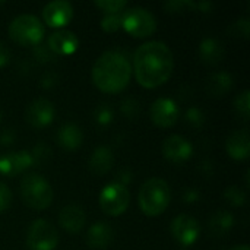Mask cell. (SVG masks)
Masks as SVG:
<instances>
[{
  "mask_svg": "<svg viewBox=\"0 0 250 250\" xmlns=\"http://www.w3.org/2000/svg\"><path fill=\"white\" fill-rule=\"evenodd\" d=\"M113 119H114V110H113V107L110 104L103 103V104L95 107V110H94V120H95V123L98 126L105 127V126H108L113 122Z\"/></svg>",
  "mask_w": 250,
  "mask_h": 250,
  "instance_id": "d4e9b609",
  "label": "cell"
},
{
  "mask_svg": "<svg viewBox=\"0 0 250 250\" xmlns=\"http://www.w3.org/2000/svg\"><path fill=\"white\" fill-rule=\"evenodd\" d=\"M113 164H114L113 151L105 145L97 146L88 161V167L95 176H105L111 170Z\"/></svg>",
  "mask_w": 250,
  "mask_h": 250,
  "instance_id": "ffe728a7",
  "label": "cell"
},
{
  "mask_svg": "<svg viewBox=\"0 0 250 250\" xmlns=\"http://www.w3.org/2000/svg\"><path fill=\"white\" fill-rule=\"evenodd\" d=\"M54 104L44 97H38L28 104L25 110V120L29 126L35 129H42L51 125V122L54 120Z\"/></svg>",
  "mask_w": 250,
  "mask_h": 250,
  "instance_id": "8fae6325",
  "label": "cell"
},
{
  "mask_svg": "<svg viewBox=\"0 0 250 250\" xmlns=\"http://www.w3.org/2000/svg\"><path fill=\"white\" fill-rule=\"evenodd\" d=\"M12 204V192L7 188V185H4L3 182H0V212L6 211Z\"/></svg>",
  "mask_w": 250,
  "mask_h": 250,
  "instance_id": "e575fe53",
  "label": "cell"
},
{
  "mask_svg": "<svg viewBox=\"0 0 250 250\" xmlns=\"http://www.w3.org/2000/svg\"><path fill=\"white\" fill-rule=\"evenodd\" d=\"M86 223V214L83 208L78 204H69L60 209L59 214V224L63 230L70 234H78L82 231Z\"/></svg>",
  "mask_w": 250,
  "mask_h": 250,
  "instance_id": "2e32d148",
  "label": "cell"
},
{
  "mask_svg": "<svg viewBox=\"0 0 250 250\" xmlns=\"http://www.w3.org/2000/svg\"><path fill=\"white\" fill-rule=\"evenodd\" d=\"M32 53H34V57L38 60V62H41V63H45V62H50L51 59H53V53L50 51V48L47 47V44L44 45V44H37L35 47H34V50H32Z\"/></svg>",
  "mask_w": 250,
  "mask_h": 250,
  "instance_id": "836d02e7",
  "label": "cell"
},
{
  "mask_svg": "<svg viewBox=\"0 0 250 250\" xmlns=\"http://www.w3.org/2000/svg\"><path fill=\"white\" fill-rule=\"evenodd\" d=\"M12 59V53H10V48L0 41V67H4Z\"/></svg>",
  "mask_w": 250,
  "mask_h": 250,
  "instance_id": "74e56055",
  "label": "cell"
},
{
  "mask_svg": "<svg viewBox=\"0 0 250 250\" xmlns=\"http://www.w3.org/2000/svg\"><path fill=\"white\" fill-rule=\"evenodd\" d=\"M114 182L119 183V185H122V186H127L132 182V171L129 168H122L117 173V177H116Z\"/></svg>",
  "mask_w": 250,
  "mask_h": 250,
  "instance_id": "d590c367",
  "label": "cell"
},
{
  "mask_svg": "<svg viewBox=\"0 0 250 250\" xmlns=\"http://www.w3.org/2000/svg\"><path fill=\"white\" fill-rule=\"evenodd\" d=\"M94 6L105 13H120L127 7L126 0H95Z\"/></svg>",
  "mask_w": 250,
  "mask_h": 250,
  "instance_id": "4316f807",
  "label": "cell"
},
{
  "mask_svg": "<svg viewBox=\"0 0 250 250\" xmlns=\"http://www.w3.org/2000/svg\"><path fill=\"white\" fill-rule=\"evenodd\" d=\"M47 47L53 54L67 56L78 50L79 40L75 32L69 29H57L51 32L47 38Z\"/></svg>",
  "mask_w": 250,
  "mask_h": 250,
  "instance_id": "9a60e30c",
  "label": "cell"
},
{
  "mask_svg": "<svg viewBox=\"0 0 250 250\" xmlns=\"http://www.w3.org/2000/svg\"><path fill=\"white\" fill-rule=\"evenodd\" d=\"M234 110L236 113L243 119V120H249L250 116V91L249 89H243L242 92H239L234 98Z\"/></svg>",
  "mask_w": 250,
  "mask_h": 250,
  "instance_id": "cb8c5ba5",
  "label": "cell"
},
{
  "mask_svg": "<svg viewBox=\"0 0 250 250\" xmlns=\"http://www.w3.org/2000/svg\"><path fill=\"white\" fill-rule=\"evenodd\" d=\"M56 141H57L60 148H63L66 151H75L82 145L83 132L76 123L67 122L59 127L57 135H56Z\"/></svg>",
  "mask_w": 250,
  "mask_h": 250,
  "instance_id": "ac0fdd59",
  "label": "cell"
},
{
  "mask_svg": "<svg viewBox=\"0 0 250 250\" xmlns=\"http://www.w3.org/2000/svg\"><path fill=\"white\" fill-rule=\"evenodd\" d=\"M3 3H4V1H0V4H3Z\"/></svg>",
  "mask_w": 250,
  "mask_h": 250,
  "instance_id": "7bdbcfd3",
  "label": "cell"
},
{
  "mask_svg": "<svg viewBox=\"0 0 250 250\" xmlns=\"http://www.w3.org/2000/svg\"><path fill=\"white\" fill-rule=\"evenodd\" d=\"M32 166V157L28 151H16L0 155V174L7 177L22 174Z\"/></svg>",
  "mask_w": 250,
  "mask_h": 250,
  "instance_id": "5bb4252c",
  "label": "cell"
},
{
  "mask_svg": "<svg viewBox=\"0 0 250 250\" xmlns=\"http://www.w3.org/2000/svg\"><path fill=\"white\" fill-rule=\"evenodd\" d=\"M174 69L171 48L163 41H146L133 53V69L136 81L145 88H155L168 81Z\"/></svg>",
  "mask_w": 250,
  "mask_h": 250,
  "instance_id": "6da1fadb",
  "label": "cell"
},
{
  "mask_svg": "<svg viewBox=\"0 0 250 250\" xmlns=\"http://www.w3.org/2000/svg\"><path fill=\"white\" fill-rule=\"evenodd\" d=\"M56 82H57V76H56V73H51V72H48V73L42 75L40 85H41L42 88H51V86H53Z\"/></svg>",
  "mask_w": 250,
  "mask_h": 250,
  "instance_id": "ab89813d",
  "label": "cell"
},
{
  "mask_svg": "<svg viewBox=\"0 0 250 250\" xmlns=\"http://www.w3.org/2000/svg\"><path fill=\"white\" fill-rule=\"evenodd\" d=\"M9 37L19 45L35 47L44 37V25L38 16L22 13L12 19L9 23Z\"/></svg>",
  "mask_w": 250,
  "mask_h": 250,
  "instance_id": "5b68a950",
  "label": "cell"
},
{
  "mask_svg": "<svg viewBox=\"0 0 250 250\" xmlns=\"http://www.w3.org/2000/svg\"><path fill=\"white\" fill-rule=\"evenodd\" d=\"M164 9L171 12V13L183 12L188 9L198 10V1H193V0H170V1L164 3Z\"/></svg>",
  "mask_w": 250,
  "mask_h": 250,
  "instance_id": "f1b7e54d",
  "label": "cell"
},
{
  "mask_svg": "<svg viewBox=\"0 0 250 250\" xmlns=\"http://www.w3.org/2000/svg\"><path fill=\"white\" fill-rule=\"evenodd\" d=\"M42 19L51 28H62L73 18V6L67 0H53L42 7Z\"/></svg>",
  "mask_w": 250,
  "mask_h": 250,
  "instance_id": "7c38bea8",
  "label": "cell"
},
{
  "mask_svg": "<svg viewBox=\"0 0 250 250\" xmlns=\"http://www.w3.org/2000/svg\"><path fill=\"white\" fill-rule=\"evenodd\" d=\"M98 204L104 214L117 217L127 209L130 204V192L126 186L111 182L101 189L98 195Z\"/></svg>",
  "mask_w": 250,
  "mask_h": 250,
  "instance_id": "52a82bcc",
  "label": "cell"
},
{
  "mask_svg": "<svg viewBox=\"0 0 250 250\" xmlns=\"http://www.w3.org/2000/svg\"><path fill=\"white\" fill-rule=\"evenodd\" d=\"M149 116L155 126L161 129H167L177 123L180 117V108L174 100L167 97H160L152 103Z\"/></svg>",
  "mask_w": 250,
  "mask_h": 250,
  "instance_id": "30bf717a",
  "label": "cell"
},
{
  "mask_svg": "<svg viewBox=\"0 0 250 250\" xmlns=\"http://www.w3.org/2000/svg\"><path fill=\"white\" fill-rule=\"evenodd\" d=\"M229 32L234 37H242V38H249L250 34V21L249 18H240L231 26L229 28Z\"/></svg>",
  "mask_w": 250,
  "mask_h": 250,
  "instance_id": "1f68e13d",
  "label": "cell"
},
{
  "mask_svg": "<svg viewBox=\"0 0 250 250\" xmlns=\"http://www.w3.org/2000/svg\"><path fill=\"white\" fill-rule=\"evenodd\" d=\"M120 111L127 119H135L139 114V103L133 97H126L120 103Z\"/></svg>",
  "mask_w": 250,
  "mask_h": 250,
  "instance_id": "f546056e",
  "label": "cell"
},
{
  "mask_svg": "<svg viewBox=\"0 0 250 250\" xmlns=\"http://www.w3.org/2000/svg\"><path fill=\"white\" fill-rule=\"evenodd\" d=\"M114 237V230L113 227L105 223V221H98L95 224H92L85 236V242L88 245V248L95 250L107 249Z\"/></svg>",
  "mask_w": 250,
  "mask_h": 250,
  "instance_id": "e0dca14e",
  "label": "cell"
},
{
  "mask_svg": "<svg viewBox=\"0 0 250 250\" xmlns=\"http://www.w3.org/2000/svg\"><path fill=\"white\" fill-rule=\"evenodd\" d=\"M29 154H31V157H32L34 166H38V164H42V163H45V161L50 160V157H51V149H50L48 145H45V144H37V145L34 146V149H32Z\"/></svg>",
  "mask_w": 250,
  "mask_h": 250,
  "instance_id": "4dcf8cb0",
  "label": "cell"
},
{
  "mask_svg": "<svg viewBox=\"0 0 250 250\" xmlns=\"http://www.w3.org/2000/svg\"><path fill=\"white\" fill-rule=\"evenodd\" d=\"M163 155L174 164H182L193 155V145L185 136L171 135L163 142Z\"/></svg>",
  "mask_w": 250,
  "mask_h": 250,
  "instance_id": "4fadbf2b",
  "label": "cell"
},
{
  "mask_svg": "<svg viewBox=\"0 0 250 250\" xmlns=\"http://www.w3.org/2000/svg\"><path fill=\"white\" fill-rule=\"evenodd\" d=\"M234 226V215L230 211L226 209H220L217 211L208 223V229L209 233L214 237H223L226 236Z\"/></svg>",
  "mask_w": 250,
  "mask_h": 250,
  "instance_id": "7402d4cb",
  "label": "cell"
},
{
  "mask_svg": "<svg viewBox=\"0 0 250 250\" xmlns=\"http://www.w3.org/2000/svg\"><path fill=\"white\" fill-rule=\"evenodd\" d=\"M19 193L22 201L32 209L42 211L53 202V188L47 179L38 173H28L19 183Z\"/></svg>",
  "mask_w": 250,
  "mask_h": 250,
  "instance_id": "277c9868",
  "label": "cell"
},
{
  "mask_svg": "<svg viewBox=\"0 0 250 250\" xmlns=\"http://www.w3.org/2000/svg\"><path fill=\"white\" fill-rule=\"evenodd\" d=\"M122 28L138 38L149 37L157 31V18L145 7H126L122 12Z\"/></svg>",
  "mask_w": 250,
  "mask_h": 250,
  "instance_id": "8992f818",
  "label": "cell"
},
{
  "mask_svg": "<svg viewBox=\"0 0 250 250\" xmlns=\"http://www.w3.org/2000/svg\"><path fill=\"white\" fill-rule=\"evenodd\" d=\"M138 202L145 215H160L171 202V189L166 180L160 177H151L141 186Z\"/></svg>",
  "mask_w": 250,
  "mask_h": 250,
  "instance_id": "3957f363",
  "label": "cell"
},
{
  "mask_svg": "<svg viewBox=\"0 0 250 250\" xmlns=\"http://www.w3.org/2000/svg\"><path fill=\"white\" fill-rule=\"evenodd\" d=\"M199 57L205 64H217L224 57V47L217 38L207 37L199 44Z\"/></svg>",
  "mask_w": 250,
  "mask_h": 250,
  "instance_id": "44dd1931",
  "label": "cell"
},
{
  "mask_svg": "<svg viewBox=\"0 0 250 250\" xmlns=\"http://www.w3.org/2000/svg\"><path fill=\"white\" fill-rule=\"evenodd\" d=\"M57 243H59V233L50 221L44 218H38L29 224L26 231L28 249L54 250Z\"/></svg>",
  "mask_w": 250,
  "mask_h": 250,
  "instance_id": "ba28073f",
  "label": "cell"
},
{
  "mask_svg": "<svg viewBox=\"0 0 250 250\" xmlns=\"http://www.w3.org/2000/svg\"><path fill=\"white\" fill-rule=\"evenodd\" d=\"M229 250H250L249 245H246V243H243V245H237V246H233L231 249Z\"/></svg>",
  "mask_w": 250,
  "mask_h": 250,
  "instance_id": "60d3db41",
  "label": "cell"
},
{
  "mask_svg": "<svg viewBox=\"0 0 250 250\" xmlns=\"http://www.w3.org/2000/svg\"><path fill=\"white\" fill-rule=\"evenodd\" d=\"M185 119H186V122H188L190 126H193V127H201V126L205 123V114H204L202 110H199L198 107H190V108H188Z\"/></svg>",
  "mask_w": 250,
  "mask_h": 250,
  "instance_id": "d6a6232c",
  "label": "cell"
},
{
  "mask_svg": "<svg viewBox=\"0 0 250 250\" xmlns=\"http://www.w3.org/2000/svg\"><path fill=\"white\" fill-rule=\"evenodd\" d=\"M233 85H234V81H233L231 73L217 72V73L211 75L209 79L207 81V91H208V94H211L214 97H223L227 92H230Z\"/></svg>",
  "mask_w": 250,
  "mask_h": 250,
  "instance_id": "603a6c76",
  "label": "cell"
},
{
  "mask_svg": "<svg viewBox=\"0 0 250 250\" xmlns=\"http://www.w3.org/2000/svg\"><path fill=\"white\" fill-rule=\"evenodd\" d=\"M224 198L233 207H242L246 202V192L242 188L231 185L224 190Z\"/></svg>",
  "mask_w": 250,
  "mask_h": 250,
  "instance_id": "484cf974",
  "label": "cell"
},
{
  "mask_svg": "<svg viewBox=\"0 0 250 250\" xmlns=\"http://www.w3.org/2000/svg\"><path fill=\"white\" fill-rule=\"evenodd\" d=\"M199 199V192L195 189V188H188L185 192H183V201L186 204H192V202H196Z\"/></svg>",
  "mask_w": 250,
  "mask_h": 250,
  "instance_id": "f35d334b",
  "label": "cell"
},
{
  "mask_svg": "<svg viewBox=\"0 0 250 250\" xmlns=\"http://www.w3.org/2000/svg\"><path fill=\"white\" fill-rule=\"evenodd\" d=\"M15 138H16L15 130L7 127V129L0 132V145H10V144H13Z\"/></svg>",
  "mask_w": 250,
  "mask_h": 250,
  "instance_id": "8d00e7d4",
  "label": "cell"
},
{
  "mask_svg": "<svg viewBox=\"0 0 250 250\" xmlns=\"http://www.w3.org/2000/svg\"><path fill=\"white\" fill-rule=\"evenodd\" d=\"M170 231L179 245H182L183 248H188V246H192L199 239L201 224L195 217L182 214V215H177L171 221Z\"/></svg>",
  "mask_w": 250,
  "mask_h": 250,
  "instance_id": "9c48e42d",
  "label": "cell"
},
{
  "mask_svg": "<svg viewBox=\"0 0 250 250\" xmlns=\"http://www.w3.org/2000/svg\"><path fill=\"white\" fill-rule=\"evenodd\" d=\"M91 76L94 85L100 91L116 94L129 85L132 78V63L120 51L107 50L95 60Z\"/></svg>",
  "mask_w": 250,
  "mask_h": 250,
  "instance_id": "7a4b0ae2",
  "label": "cell"
},
{
  "mask_svg": "<svg viewBox=\"0 0 250 250\" xmlns=\"http://www.w3.org/2000/svg\"><path fill=\"white\" fill-rule=\"evenodd\" d=\"M0 122H1V113H0Z\"/></svg>",
  "mask_w": 250,
  "mask_h": 250,
  "instance_id": "b9f144b4",
  "label": "cell"
},
{
  "mask_svg": "<svg viewBox=\"0 0 250 250\" xmlns=\"http://www.w3.org/2000/svg\"><path fill=\"white\" fill-rule=\"evenodd\" d=\"M101 28L105 32H116L122 28V12L120 13H105L101 19Z\"/></svg>",
  "mask_w": 250,
  "mask_h": 250,
  "instance_id": "83f0119b",
  "label": "cell"
},
{
  "mask_svg": "<svg viewBox=\"0 0 250 250\" xmlns=\"http://www.w3.org/2000/svg\"><path fill=\"white\" fill-rule=\"evenodd\" d=\"M227 154L234 160H246L250 154V136L246 129L233 132L226 141Z\"/></svg>",
  "mask_w": 250,
  "mask_h": 250,
  "instance_id": "d6986e66",
  "label": "cell"
}]
</instances>
